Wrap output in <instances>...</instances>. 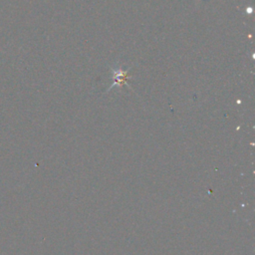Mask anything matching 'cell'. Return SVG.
I'll return each mask as SVG.
<instances>
[{"label":"cell","mask_w":255,"mask_h":255,"mask_svg":"<svg viewBox=\"0 0 255 255\" xmlns=\"http://www.w3.org/2000/svg\"><path fill=\"white\" fill-rule=\"evenodd\" d=\"M129 78V76L128 75V73L126 72H123L122 70L118 69V70H115L114 71V84L111 86L112 87H115V86H119V87H122L125 83H127V80ZM110 88V89H111ZM109 89V90H110Z\"/></svg>","instance_id":"cell-1"}]
</instances>
